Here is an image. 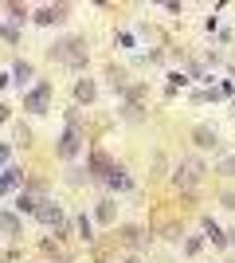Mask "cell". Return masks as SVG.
I'll return each instance as SVG.
<instances>
[{
	"label": "cell",
	"mask_w": 235,
	"mask_h": 263,
	"mask_svg": "<svg viewBox=\"0 0 235 263\" xmlns=\"http://www.w3.org/2000/svg\"><path fill=\"white\" fill-rule=\"evenodd\" d=\"M220 169H224V173H235V157H227V161L220 165Z\"/></svg>",
	"instance_id": "15"
},
{
	"label": "cell",
	"mask_w": 235,
	"mask_h": 263,
	"mask_svg": "<svg viewBox=\"0 0 235 263\" xmlns=\"http://www.w3.org/2000/svg\"><path fill=\"white\" fill-rule=\"evenodd\" d=\"M35 212H39L44 224H59V220H63V216H59V209H51V200H39V209H35Z\"/></svg>",
	"instance_id": "7"
},
{
	"label": "cell",
	"mask_w": 235,
	"mask_h": 263,
	"mask_svg": "<svg viewBox=\"0 0 235 263\" xmlns=\"http://www.w3.org/2000/svg\"><path fill=\"white\" fill-rule=\"evenodd\" d=\"M28 79H32V67H28V63H16V83H20V87H24Z\"/></svg>",
	"instance_id": "13"
},
{
	"label": "cell",
	"mask_w": 235,
	"mask_h": 263,
	"mask_svg": "<svg viewBox=\"0 0 235 263\" xmlns=\"http://www.w3.org/2000/svg\"><path fill=\"white\" fill-rule=\"evenodd\" d=\"M192 138H196V145H204V149H216V145H220V134L208 130V126H196V130H192Z\"/></svg>",
	"instance_id": "6"
},
{
	"label": "cell",
	"mask_w": 235,
	"mask_h": 263,
	"mask_svg": "<svg viewBox=\"0 0 235 263\" xmlns=\"http://www.w3.org/2000/svg\"><path fill=\"white\" fill-rule=\"evenodd\" d=\"M122 240L130 243V248H141V243H145V232H141V228H125V232H122Z\"/></svg>",
	"instance_id": "8"
},
{
	"label": "cell",
	"mask_w": 235,
	"mask_h": 263,
	"mask_svg": "<svg viewBox=\"0 0 235 263\" xmlns=\"http://www.w3.org/2000/svg\"><path fill=\"white\" fill-rule=\"evenodd\" d=\"M0 118H4V106H0Z\"/></svg>",
	"instance_id": "18"
},
{
	"label": "cell",
	"mask_w": 235,
	"mask_h": 263,
	"mask_svg": "<svg viewBox=\"0 0 235 263\" xmlns=\"http://www.w3.org/2000/svg\"><path fill=\"white\" fill-rule=\"evenodd\" d=\"M4 161H8V149H4V145H0V165H4Z\"/></svg>",
	"instance_id": "17"
},
{
	"label": "cell",
	"mask_w": 235,
	"mask_h": 263,
	"mask_svg": "<svg viewBox=\"0 0 235 263\" xmlns=\"http://www.w3.org/2000/svg\"><path fill=\"white\" fill-rule=\"evenodd\" d=\"M47 95H51V87L44 83V87H35L32 95H28V102H24V106L32 110V114H44V106H47Z\"/></svg>",
	"instance_id": "5"
},
{
	"label": "cell",
	"mask_w": 235,
	"mask_h": 263,
	"mask_svg": "<svg viewBox=\"0 0 235 263\" xmlns=\"http://www.w3.org/2000/svg\"><path fill=\"white\" fill-rule=\"evenodd\" d=\"M16 209H20V212H32V209H35V200L28 197V193H24V197H20V204H16Z\"/></svg>",
	"instance_id": "14"
},
{
	"label": "cell",
	"mask_w": 235,
	"mask_h": 263,
	"mask_svg": "<svg viewBox=\"0 0 235 263\" xmlns=\"http://www.w3.org/2000/svg\"><path fill=\"white\" fill-rule=\"evenodd\" d=\"M200 177H204V165L196 161V157H184V161H180V169H177V185L180 189H192Z\"/></svg>",
	"instance_id": "2"
},
{
	"label": "cell",
	"mask_w": 235,
	"mask_h": 263,
	"mask_svg": "<svg viewBox=\"0 0 235 263\" xmlns=\"http://www.w3.org/2000/svg\"><path fill=\"white\" fill-rule=\"evenodd\" d=\"M231 236H235V232H231Z\"/></svg>",
	"instance_id": "21"
},
{
	"label": "cell",
	"mask_w": 235,
	"mask_h": 263,
	"mask_svg": "<svg viewBox=\"0 0 235 263\" xmlns=\"http://www.w3.org/2000/svg\"><path fill=\"white\" fill-rule=\"evenodd\" d=\"M16 181H20V169H8V173H4V181H0V193H4V189H12Z\"/></svg>",
	"instance_id": "12"
},
{
	"label": "cell",
	"mask_w": 235,
	"mask_h": 263,
	"mask_svg": "<svg viewBox=\"0 0 235 263\" xmlns=\"http://www.w3.org/2000/svg\"><path fill=\"white\" fill-rule=\"evenodd\" d=\"M130 263H137V259H130Z\"/></svg>",
	"instance_id": "20"
},
{
	"label": "cell",
	"mask_w": 235,
	"mask_h": 263,
	"mask_svg": "<svg viewBox=\"0 0 235 263\" xmlns=\"http://www.w3.org/2000/svg\"><path fill=\"white\" fill-rule=\"evenodd\" d=\"M78 154V114H71V130L59 142V157H75Z\"/></svg>",
	"instance_id": "3"
},
{
	"label": "cell",
	"mask_w": 235,
	"mask_h": 263,
	"mask_svg": "<svg viewBox=\"0 0 235 263\" xmlns=\"http://www.w3.org/2000/svg\"><path fill=\"white\" fill-rule=\"evenodd\" d=\"M59 263H67V259H59Z\"/></svg>",
	"instance_id": "19"
},
{
	"label": "cell",
	"mask_w": 235,
	"mask_h": 263,
	"mask_svg": "<svg viewBox=\"0 0 235 263\" xmlns=\"http://www.w3.org/2000/svg\"><path fill=\"white\" fill-rule=\"evenodd\" d=\"M224 204H227V209H235V193H224Z\"/></svg>",
	"instance_id": "16"
},
{
	"label": "cell",
	"mask_w": 235,
	"mask_h": 263,
	"mask_svg": "<svg viewBox=\"0 0 235 263\" xmlns=\"http://www.w3.org/2000/svg\"><path fill=\"white\" fill-rule=\"evenodd\" d=\"M59 20H67V4H47L35 12V24H59Z\"/></svg>",
	"instance_id": "4"
},
{
	"label": "cell",
	"mask_w": 235,
	"mask_h": 263,
	"mask_svg": "<svg viewBox=\"0 0 235 263\" xmlns=\"http://www.w3.org/2000/svg\"><path fill=\"white\" fill-rule=\"evenodd\" d=\"M98 220H102V224H110V220H114V200H102V209H98Z\"/></svg>",
	"instance_id": "11"
},
{
	"label": "cell",
	"mask_w": 235,
	"mask_h": 263,
	"mask_svg": "<svg viewBox=\"0 0 235 263\" xmlns=\"http://www.w3.org/2000/svg\"><path fill=\"white\" fill-rule=\"evenodd\" d=\"M51 59H63V63H87V44L82 40H63V44L51 47Z\"/></svg>",
	"instance_id": "1"
},
{
	"label": "cell",
	"mask_w": 235,
	"mask_h": 263,
	"mask_svg": "<svg viewBox=\"0 0 235 263\" xmlns=\"http://www.w3.org/2000/svg\"><path fill=\"white\" fill-rule=\"evenodd\" d=\"M0 232L16 236V232H20V220H16V216H8V212H0Z\"/></svg>",
	"instance_id": "9"
},
{
	"label": "cell",
	"mask_w": 235,
	"mask_h": 263,
	"mask_svg": "<svg viewBox=\"0 0 235 263\" xmlns=\"http://www.w3.org/2000/svg\"><path fill=\"white\" fill-rule=\"evenodd\" d=\"M75 95H78V102H90V99H94V83H90V79H82V83L75 87Z\"/></svg>",
	"instance_id": "10"
}]
</instances>
